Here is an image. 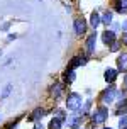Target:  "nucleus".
<instances>
[{"mask_svg": "<svg viewBox=\"0 0 127 129\" xmlns=\"http://www.w3.org/2000/svg\"><path fill=\"white\" fill-rule=\"evenodd\" d=\"M81 102L83 99L81 95H78V93H70L68 95V99H66V105H68V109L70 110H76V109H81Z\"/></svg>", "mask_w": 127, "mask_h": 129, "instance_id": "1", "label": "nucleus"}, {"mask_svg": "<svg viewBox=\"0 0 127 129\" xmlns=\"http://www.w3.org/2000/svg\"><path fill=\"white\" fill-rule=\"evenodd\" d=\"M117 97V90H115L114 87H108L107 90H103L102 92V102L103 104H110V102H114V99Z\"/></svg>", "mask_w": 127, "mask_h": 129, "instance_id": "2", "label": "nucleus"}, {"mask_svg": "<svg viewBox=\"0 0 127 129\" xmlns=\"http://www.w3.org/2000/svg\"><path fill=\"white\" fill-rule=\"evenodd\" d=\"M107 117H108L107 109H105V107H100V109H97L95 114H93V122L95 124H103Z\"/></svg>", "mask_w": 127, "mask_h": 129, "instance_id": "3", "label": "nucleus"}, {"mask_svg": "<svg viewBox=\"0 0 127 129\" xmlns=\"http://www.w3.org/2000/svg\"><path fill=\"white\" fill-rule=\"evenodd\" d=\"M95 41H97V34L95 32H92L87 39V51L88 53H93L95 51Z\"/></svg>", "mask_w": 127, "mask_h": 129, "instance_id": "4", "label": "nucleus"}, {"mask_svg": "<svg viewBox=\"0 0 127 129\" xmlns=\"http://www.w3.org/2000/svg\"><path fill=\"white\" fill-rule=\"evenodd\" d=\"M117 66L120 71H127V53H122L117 58Z\"/></svg>", "mask_w": 127, "mask_h": 129, "instance_id": "5", "label": "nucleus"}, {"mask_svg": "<svg viewBox=\"0 0 127 129\" xmlns=\"http://www.w3.org/2000/svg\"><path fill=\"white\" fill-rule=\"evenodd\" d=\"M117 75H119V71L117 70H114V68H108V70H105V80L107 82H110V83H114L115 82V78H117Z\"/></svg>", "mask_w": 127, "mask_h": 129, "instance_id": "6", "label": "nucleus"}, {"mask_svg": "<svg viewBox=\"0 0 127 129\" xmlns=\"http://www.w3.org/2000/svg\"><path fill=\"white\" fill-rule=\"evenodd\" d=\"M85 29H87V22L83 19H76L75 20V32L76 34H83Z\"/></svg>", "mask_w": 127, "mask_h": 129, "instance_id": "7", "label": "nucleus"}, {"mask_svg": "<svg viewBox=\"0 0 127 129\" xmlns=\"http://www.w3.org/2000/svg\"><path fill=\"white\" fill-rule=\"evenodd\" d=\"M85 61H87V59L83 58V56H75V58L71 59L70 68H68V70H73V68H76V66H80V64H85Z\"/></svg>", "mask_w": 127, "mask_h": 129, "instance_id": "8", "label": "nucleus"}, {"mask_svg": "<svg viewBox=\"0 0 127 129\" xmlns=\"http://www.w3.org/2000/svg\"><path fill=\"white\" fill-rule=\"evenodd\" d=\"M114 39H115L114 31H105V32H103V43H105V44H112Z\"/></svg>", "mask_w": 127, "mask_h": 129, "instance_id": "9", "label": "nucleus"}, {"mask_svg": "<svg viewBox=\"0 0 127 129\" xmlns=\"http://www.w3.org/2000/svg\"><path fill=\"white\" fill-rule=\"evenodd\" d=\"M61 92H63V85L61 83H54L53 87H51V93H53L54 99H58V97L61 95Z\"/></svg>", "mask_w": 127, "mask_h": 129, "instance_id": "10", "label": "nucleus"}, {"mask_svg": "<svg viewBox=\"0 0 127 129\" xmlns=\"http://www.w3.org/2000/svg\"><path fill=\"white\" fill-rule=\"evenodd\" d=\"M76 78V73L73 70H66V73H64V82H68V83H71V82H75Z\"/></svg>", "mask_w": 127, "mask_h": 129, "instance_id": "11", "label": "nucleus"}, {"mask_svg": "<svg viewBox=\"0 0 127 129\" xmlns=\"http://www.w3.org/2000/svg\"><path fill=\"white\" fill-rule=\"evenodd\" d=\"M100 22H102V17H100L97 12H93V14H92V19H90V24H92V27H97Z\"/></svg>", "mask_w": 127, "mask_h": 129, "instance_id": "12", "label": "nucleus"}, {"mask_svg": "<svg viewBox=\"0 0 127 129\" xmlns=\"http://www.w3.org/2000/svg\"><path fill=\"white\" fill-rule=\"evenodd\" d=\"M117 10L122 12V14L127 12V0H119V2H117Z\"/></svg>", "mask_w": 127, "mask_h": 129, "instance_id": "13", "label": "nucleus"}, {"mask_svg": "<svg viewBox=\"0 0 127 129\" xmlns=\"http://www.w3.org/2000/svg\"><path fill=\"white\" fill-rule=\"evenodd\" d=\"M49 129H61V119H53L49 122Z\"/></svg>", "mask_w": 127, "mask_h": 129, "instance_id": "14", "label": "nucleus"}, {"mask_svg": "<svg viewBox=\"0 0 127 129\" xmlns=\"http://www.w3.org/2000/svg\"><path fill=\"white\" fill-rule=\"evenodd\" d=\"M102 22L108 26V24L112 22V12H105V14H103V15H102Z\"/></svg>", "mask_w": 127, "mask_h": 129, "instance_id": "15", "label": "nucleus"}, {"mask_svg": "<svg viewBox=\"0 0 127 129\" xmlns=\"http://www.w3.org/2000/svg\"><path fill=\"white\" fill-rule=\"evenodd\" d=\"M43 116H44V110L37 109V110H34V114L31 116V119H32V121H36V119H39V117H43Z\"/></svg>", "mask_w": 127, "mask_h": 129, "instance_id": "16", "label": "nucleus"}, {"mask_svg": "<svg viewBox=\"0 0 127 129\" xmlns=\"http://www.w3.org/2000/svg\"><path fill=\"white\" fill-rule=\"evenodd\" d=\"M119 126H120L122 129H125V127H127V116H124V117L120 119V122H119Z\"/></svg>", "mask_w": 127, "mask_h": 129, "instance_id": "17", "label": "nucleus"}, {"mask_svg": "<svg viewBox=\"0 0 127 129\" xmlns=\"http://www.w3.org/2000/svg\"><path fill=\"white\" fill-rule=\"evenodd\" d=\"M122 112H127V99H125V104H122L119 107V114H122Z\"/></svg>", "mask_w": 127, "mask_h": 129, "instance_id": "18", "label": "nucleus"}, {"mask_svg": "<svg viewBox=\"0 0 127 129\" xmlns=\"http://www.w3.org/2000/svg\"><path fill=\"white\" fill-rule=\"evenodd\" d=\"M78 121H80L78 117H70V119H68V122H70L71 126H76V124H78Z\"/></svg>", "mask_w": 127, "mask_h": 129, "instance_id": "19", "label": "nucleus"}, {"mask_svg": "<svg viewBox=\"0 0 127 129\" xmlns=\"http://www.w3.org/2000/svg\"><path fill=\"white\" fill-rule=\"evenodd\" d=\"M10 90H12V85H9V87H7L5 90H4V93H2V97H4V99H5V97L9 95V93H10Z\"/></svg>", "mask_w": 127, "mask_h": 129, "instance_id": "20", "label": "nucleus"}, {"mask_svg": "<svg viewBox=\"0 0 127 129\" xmlns=\"http://www.w3.org/2000/svg\"><path fill=\"white\" fill-rule=\"evenodd\" d=\"M110 49H112V51H117V49H119V44H117V43H112V48H110Z\"/></svg>", "mask_w": 127, "mask_h": 129, "instance_id": "21", "label": "nucleus"}, {"mask_svg": "<svg viewBox=\"0 0 127 129\" xmlns=\"http://www.w3.org/2000/svg\"><path fill=\"white\" fill-rule=\"evenodd\" d=\"M124 43L127 44V34H124Z\"/></svg>", "mask_w": 127, "mask_h": 129, "instance_id": "22", "label": "nucleus"}, {"mask_svg": "<svg viewBox=\"0 0 127 129\" xmlns=\"http://www.w3.org/2000/svg\"><path fill=\"white\" fill-rule=\"evenodd\" d=\"M124 83H125V88H127V77L124 78Z\"/></svg>", "mask_w": 127, "mask_h": 129, "instance_id": "23", "label": "nucleus"}, {"mask_svg": "<svg viewBox=\"0 0 127 129\" xmlns=\"http://www.w3.org/2000/svg\"><path fill=\"white\" fill-rule=\"evenodd\" d=\"M105 129H112V127H105Z\"/></svg>", "mask_w": 127, "mask_h": 129, "instance_id": "24", "label": "nucleus"}, {"mask_svg": "<svg viewBox=\"0 0 127 129\" xmlns=\"http://www.w3.org/2000/svg\"><path fill=\"white\" fill-rule=\"evenodd\" d=\"M75 129H80V127H75Z\"/></svg>", "mask_w": 127, "mask_h": 129, "instance_id": "25", "label": "nucleus"}, {"mask_svg": "<svg viewBox=\"0 0 127 129\" xmlns=\"http://www.w3.org/2000/svg\"><path fill=\"white\" fill-rule=\"evenodd\" d=\"M125 129H127V127H125Z\"/></svg>", "mask_w": 127, "mask_h": 129, "instance_id": "26", "label": "nucleus"}]
</instances>
